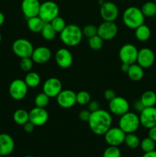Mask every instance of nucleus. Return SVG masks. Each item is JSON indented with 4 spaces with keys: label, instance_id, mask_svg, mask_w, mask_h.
Instances as JSON below:
<instances>
[{
    "label": "nucleus",
    "instance_id": "3",
    "mask_svg": "<svg viewBox=\"0 0 156 157\" xmlns=\"http://www.w3.org/2000/svg\"><path fill=\"white\" fill-rule=\"evenodd\" d=\"M145 18L141 9L136 6L127 8L122 14V21L124 25L131 29H136L144 24Z\"/></svg>",
    "mask_w": 156,
    "mask_h": 157
},
{
    "label": "nucleus",
    "instance_id": "40",
    "mask_svg": "<svg viewBox=\"0 0 156 157\" xmlns=\"http://www.w3.org/2000/svg\"><path fill=\"white\" fill-rule=\"evenodd\" d=\"M87 105H88V110H90L91 113L92 112L96 111L97 110L100 109L99 102L96 101H90V103H89Z\"/></svg>",
    "mask_w": 156,
    "mask_h": 157
},
{
    "label": "nucleus",
    "instance_id": "47",
    "mask_svg": "<svg viewBox=\"0 0 156 157\" xmlns=\"http://www.w3.org/2000/svg\"><path fill=\"white\" fill-rule=\"evenodd\" d=\"M5 20H6V17H5V15L2 12H0V27L4 24Z\"/></svg>",
    "mask_w": 156,
    "mask_h": 157
},
{
    "label": "nucleus",
    "instance_id": "32",
    "mask_svg": "<svg viewBox=\"0 0 156 157\" xmlns=\"http://www.w3.org/2000/svg\"><path fill=\"white\" fill-rule=\"evenodd\" d=\"M49 101H50V98H49L46 94H44V92L40 93L35 96V107H41V108H45V107L49 104Z\"/></svg>",
    "mask_w": 156,
    "mask_h": 157
},
{
    "label": "nucleus",
    "instance_id": "15",
    "mask_svg": "<svg viewBox=\"0 0 156 157\" xmlns=\"http://www.w3.org/2000/svg\"><path fill=\"white\" fill-rule=\"evenodd\" d=\"M154 61H155V55L151 48H143L139 50L136 63L144 69L151 67L154 63Z\"/></svg>",
    "mask_w": 156,
    "mask_h": 157
},
{
    "label": "nucleus",
    "instance_id": "18",
    "mask_svg": "<svg viewBox=\"0 0 156 157\" xmlns=\"http://www.w3.org/2000/svg\"><path fill=\"white\" fill-rule=\"evenodd\" d=\"M41 4L39 0H22L21 7L23 15L27 18L38 16Z\"/></svg>",
    "mask_w": 156,
    "mask_h": 157
},
{
    "label": "nucleus",
    "instance_id": "50",
    "mask_svg": "<svg viewBox=\"0 0 156 157\" xmlns=\"http://www.w3.org/2000/svg\"><path fill=\"white\" fill-rule=\"evenodd\" d=\"M154 3H155V5H156V0H154Z\"/></svg>",
    "mask_w": 156,
    "mask_h": 157
},
{
    "label": "nucleus",
    "instance_id": "39",
    "mask_svg": "<svg viewBox=\"0 0 156 157\" xmlns=\"http://www.w3.org/2000/svg\"><path fill=\"white\" fill-rule=\"evenodd\" d=\"M90 114H91V112L89 110H81L79 113L80 120L84 121V122H88L89 119H90Z\"/></svg>",
    "mask_w": 156,
    "mask_h": 157
},
{
    "label": "nucleus",
    "instance_id": "30",
    "mask_svg": "<svg viewBox=\"0 0 156 157\" xmlns=\"http://www.w3.org/2000/svg\"><path fill=\"white\" fill-rule=\"evenodd\" d=\"M43 38L47 41H51L56 37L57 32L54 29L50 23H45L41 32Z\"/></svg>",
    "mask_w": 156,
    "mask_h": 157
},
{
    "label": "nucleus",
    "instance_id": "49",
    "mask_svg": "<svg viewBox=\"0 0 156 157\" xmlns=\"http://www.w3.org/2000/svg\"><path fill=\"white\" fill-rule=\"evenodd\" d=\"M24 157H34V156H29V155H28V156H25Z\"/></svg>",
    "mask_w": 156,
    "mask_h": 157
},
{
    "label": "nucleus",
    "instance_id": "35",
    "mask_svg": "<svg viewBox=\"0 0 156 157\" xmlns=\"http://www.w3.org/2000/svg\"><path fill=\"white\" fill-rule=\"evenodd\" d=\"M50 23L52 25V27L54 28V29L56 31L57 33H61L64 30V28L66 27V25H67L65 20L62 17H60L59 15L55 18H54Z\"/></svg>",
    "mask_w": 156,
    "mask_h": 157
},
{
    "label": "nucleus",
    "instance_id": "34",
    "mask_svg": "<svg viewBox=\"0 0 156 157\" xmlns=\"http://www.w3.org/2000/svg\"><path fill=\"white\" fill-rule=\"evenodd\" d=\"M90 101L91 96L87 90H80L76 93V104L80 105H87Z\"/></svg>",
    "mask_w": 156,
    "mask_h": 157
},
{
    "label": "nucleus",
    "instance_id": "19",
    "mask_svg": "<svg viewBox=\"0 0 156 157\" xmlns=\"http://www.w3.org/2000/svg\"><path fill=\"white\" fill-rule=\"evenodd\" d=\"M73 55L67 48H60L55 53V61L61 68H68L73 64Z\"/></svg>",
    "mask_w": 156,
    "mask_h": 157
},
{
    "label": "nucleus",
    "instance_id": "21",
    "mask_svg": "<svg viewBox=\"0 0 156 157\" xmlns=\"http://www.w3.org/2000/svg\"><path fill=\"white\" fill-rule=\"evenodd\" d=\"M15 149V142L8 133L0 134V156H6L11 154Z\"/></svg>",
    "mask_w": 156,
    "mask_h": 157
},
{
    "label": "nucleus",
    "instance_id": "14",
    "mask_svg": "<svg viewBox=\"0 0 156 157\" xmlns=\"http://www.w3.org/2000/svg\"><path fill=\"white\" fill-rule=\"evenodd\" d=\"M62 90V83L57 78H48L43 84V92L50 98H57Z\"/></svg>",
    "mask_w": 156,
    "mask_h": 157
},
{
    "label": "nucleus",
    "instance_id": "17",
    "mask_svg": "<svg viewBox=\"0 0 156 157\" xmlns=\"http://www.w3.org/2000/svg\"><path fill=\"white\" fill-rule=\"evenodd\" d=\"M48 112L45 108L35 107L29 112V121L35 124V127L44 125L48 121Z\"/></svg>",
    "mask_w": 156,
    "mask_h": 157
},
{
    "label": "nucleus",
    "instance_id": "26",
    "mask_svg": "<svg viewBox=\"0 0 156 157\" xmlns=\"http://www.w3.org/2000/svg\"><path fill=\"white\" fill-rule=\"evenodd\" d=\"M27 86L30 88H35L41 84V77L38 73L34 71L28 72L24 79Z\"/></svg>",
    "mask_w": 156,
    "mask_h": 157
},
{
    "label": "nucleus",
    "instance_id": "5",
    "mask_svg": "<svg viewBox=\"0 0 156 157\" xmlns=\"http://www.w3.org/2000/svg\"><path fill=\"white\" fill-rule=\"evenodd\" d=\"M60 13V8L53 1H46L41 4L38 16L45 23H50Z\"/></svg>",
    "mask_w": 156,
    "mask_h": 157
},
{
    "label": "nucleus",
    "instance_id": "23",
    "mask_svg": "<svg viewBox=\"0 0 156 157\" xmlns=\"http://www.w3.org/2000/svg\"><path fill=\"white\" fill-rule=\"evenodd\" d=\"M44 24H45V22H44L38 15V16H35L32 17V18H28V29L31 32H35V33L41 32L43 27H44Z\"/></svg>",
    "mask_w": 156,
    "mask_h": 157
},
{
    "label": "nucleus",
    "instance_id": "45",
    "mask_svg": "<svg viewBox=\"0 0 156 157\" xmlns=\"http://www.w3.org/2000/svg\"><path fill=\"white\" fill-rule=\"evenodd\" d=\"M130 64H125V63H122V65H121V71H122L123 73H126L128 72V69H129Z\"/></svg>",
    "mask_w": 156,
    "mask_h": 157
},
{
    "label": "nucleus",
    "instance_id": "13",
    "mask_svg": "<svg viewBox=\"0 0 156 157\" xmlns=\"http://www.w3.org/2000/svg\"><path fill=\"white\" fill-rule=\"evenodd\" d=\"M57 103L61 107L68 109L76 104V94L73 90H62L57 96Z\"/></svg>",
    "mask_w": 156,
    "mask_h": 157
},
{
    "label": "nucleus",
    "instance_id": "11",
    "mask_svg": "<svg viewBox=\"0 0 156 157\" xmlns=\"http://www.w3.org/2000/svg\"><path fill=\"white\" fill-rule=\"evenodd\" d=\"M101 18L106 21H115L119 16V9L113 2H104L99 9Z\"/></svg>",
    "mask_w": 156,
    "mask_h": 157
},
{
    "label": "nucleus",
    "instance_id": "43",
    "mask_svg": "<svg viewBox=\"0 0 156 157\" xmlns=\"http://www.w3.org/2000/svg\"><path fill=\"white\" fill-rule=\"evenodd\" d=\"M133 107H134L135 110H136L137 112H139V113H141V112L144 110V108H145V107H144V105L142 104V103L141 102L140 99L135 101Z\"/></svg>",
    "mask_w": 156,
    "mask_h": 157
},
{
    "label": "nucleus",
    "instance_id": "42",
    "mask_svg": "<svg viewBox=\"0 0 156 157\" xmlns=\"http://www.w3.org/2000/svg\"><path fill=\"white\" fill-rule=\"evenodd\" d=\"M35 124H32L30 121H28L27 123H25V124L23 125V129H24V131L28 133H32V132L34 131V130H35Z\"/></svg>",
    "mask_w": 156,
    "mask_h": 157
},
{
    "label": "nucleus",
    "instance_id": "24",
    "mask_svg": "<svg viewBox=\"0 0 156 157\" xmlns=\"http://www.w3.org/2000/svg\"><path fill=\"white\" fill-rule=\"evenodd\" d=\"M151 35V29L148 25L142 24L135 29V35L139 41H146L150 38Z\"/></svg>",
    "mask_w": 156,
    "mask_h": 157
},
{
    "label": "nucleus",
    "instance_id": "4",
    "mask_svg": "<svg viewBox=\"0 0 156 157\" xmlns=\"http://www.w3.org/2000/svg\"><path fill=\"white\" fill-rule=\"evenodd\" d=\"M140 125L139 116L132 112H127L119 118V127L125 133H135L137 131Z\"/></svg>",
    "mask_w": 156,
    "mask_h": 157
},
{
    "label": "nucleus",
    "instance_id": "6",
    "mask_svg": "<svg viewBox=\"0 0 156 157\" xmlns=\"http://www.w3.org/2000/svg\"><path fill=\"white\" fill-rule=\"evenodd\" d=\"M12 51L18 58H30L34 51L33 44L25 38H18L12 44Z\"/></svg>",
    "mask_w": 156,
    "mask_h": 157
},
{
    "label": "nucleus",
    "instance_id": "41",
    "mask_svg": "<svg viewBox=\"0 0 156 157\" xmlns=\"http://www.w3.org/2000/svg\"><path fill=\"white\" fill-rule=\"evenodd\" d=\"M116 92L113 89H106L104 92V98L108 101H110L116 97Z\"/></svg>",
    "mask_w": 156,
    "mask_h": 157
},
{
    "label": "nucleus",
    "instance_id": "16",
    "mask_svg": "<svg viewBox=\"0 0 156 157\" xmlns=\"http://www.w3.org/2000/svg\"><path fill=\"white\" fill-rule=\"evenodd\" d=\"M141 125L146 129L156 126V107H145L139 115Z\"/></svg>",
    "mask_w": 156,
    "mask_h": 157
},
{
    "label": "nucleus",
    "instance_id": "31",
    "mask_svg": "<svg viewBox=\"0 0 156 157\" xmlns=\"http://www.w3.org/2000/svg\"><path fill=\"white\" fill-rule=\"evenodd\" d=\"M155 144L156 143L153 140L148 136L141 140L140 147L144 153H148V152L155 150Z\"/></svg>",
    "mask_w": 156,
    "mask_h": 157
},
{
    "label": "nucleus",
    "instance_id": "9",
    "mask_svg": "<svg viewBox=\"0 0 156 157\" xmlns=\"http://www.w3.org/2000/svg\"><path fill=\"white\" fill-rule=\"evenodd\" d=\"M125 134L126 133L121 130L119 127H110L106 132L104 136L106 143L109 146H115V147H119L121 144H122L125 140Z\"/></svg>",
    "mask_w": 156,
    "mask_h": 157
},
{
    "label": "nucleus",
    "instance_id": "48",
    "mask_svg": "<svg viewBox=\"0 0 156 157\" xmlns=\"http://www.w3.org/2000/svg\"><path fill=\"white\" fill-rule=\"evenodd\" d=\"M1 41H2V35L1 33H0V43H1Z\"/></svg>",
    "mask_w": 156,
    "mask_h": 157
},
{
    "label": "nucleus",
    "instance_id": "10",
    "mask_svg": "<svg viewBox=\"0 0 156 157\" xmlns=\"http://www.w3.org/2000/svg\"><path fill=\"white\" fill-rule=\"evenodd\" d=\"M139 50L132 44H125L119 49V56L122 63L132 64L137 61Z\"/></svg>",
    "mask_w": 156,
    "mask_h": 157
},
{
    "label": "nucleus",
    "instance_id": "37",
    "mask_svg": "<svg viewBox=\"0 0 156 157\" xmlns=\"http://www.w3.org/2000/svg\"><path fill=\"white\" fill-rule=\"evenodd\" d=\"M82 32L84 36L90 38L97 35L98 27H96L94 25H87L84 26V29H82Z\"/></svg>",
    "mask_w": 156,
    "mask_h": 157
},
{
    "label": "nucleus",
    "instance_id": "20",
    "mask_svg": "<svg viewBox=\"0 0 156 157\" xmlns=\"http://www.w3.org/2000/svg\"><path fill=\"white\" fill-rule=\"evenodd\" d=\"M31 58L33 60L34 63L38 64H45L51 58V51L46 46H39L34 48Z\"/></svg>",
    "mask_w": 156,
    "mask_h": 157
},
{
    "label": "nucleus",
    "instance_id": "36",
    "mask_svg": "<svg viewBox=\"0 0 156 157\" xmlns=\"http://www.w3.org/2000/svg\"><path fill=\"white\" fill-rule=\"evenodd\" d=\"M103 157H121V151L118 147L109 146L103 152Z\"/></svg>",
    "mask_w": 156,
    "mask_h": 157
},
{
    "label": "nucleus",
    "instance_id": "33",
    "mask_svg": "<svg viewBox=\"0 0 156 157\" xmlns=\"http://www.w3.org/2000/svg\"><path fill=\"white\" fill-rule=\"evenodd\" d=\"M103 39L98 35L89 38L88 44L90 48L93 51H99L103 46Z\"/></svg>",
    "mask_w": 156,
    "mask_h": 157
},
{
    "label": "nucleus",
    "instance_id": "22",
    "mask_svg": "<svg viewBox=\"0 0 156 157\" xmlns=\"http://www.w3.org/2000/svg\"><path fill=\"white\" fill-rule=\"evenodd\" d=\"M127 75L132 81H139L144 77V68L137 63H134L130 64Z\"/></svg>",
    "mask_w": 156,
    "mask_h": 157
},
{
    "label": "nucleus",
    "instance_id": "46",
    "mask_svg": "<svg viewBox=\"0 0 156 157\" xmlns=\"http://www.w3.org/2000/svg\"><path fill=\"white\" fill-rule=\"evenodd\" d=\"M142 157H156V150H153V151L145 153Z\"/></svg>",
    "mask_w": 156,
    "mask_h": 157
},
{
    "label": "nucleus",
    "instance_id": "1",
    "mask_svg": "<svg viewBox=\"0 0 156 157\" xmlns=\"http://www.w3.org/2000/svg\"><path fill=\"white\" fill-rule=\"evenodd\" d=\"M87 123L93 133L98 136H102L112 127L113 118L110 112L99 109L96 111L92 112Z\"/></svg>",
    "mask_w": 156,
    "mask_h": 157
},
{
    "label": "nucleus",
    "instance_id": "8",
    "mask_svg": "<svg viewBox=\"0 0 156 157\" xmlns=\"http://www.w3.org/2000/svg\"><path fill=\"white\" fill-rule=\"evenodd\" d=\"M129 103L123 97L116 96L109 103L110 113L121 117L129 111Z\"/></svg>",
    "mask_w": 156,
    "mask_h": 157
},
{
    "label": "nucleus",
    "instance_id": "29",
    "mask_svg": "<svg viewBox=\"0 0 156 157\" xmlns=\"http://www.w3.org/2000/svg\"><path fill=\"white\" fill-rule=\"evenodd\" d=\"M142 13L145 17H153L156 15V5L154 2H146L141 8Z\"/></svg>",
    "mask_w": 156,
    "mask_h": 157
},
{
    "label": "nucleus",
    "instance_id": "44",
    "mask_svg": "<svg viewBox=\"0 0 156 157\" xmlns=\"http://www.w3.org/2000/svg\"><path fill=\"white\" fill-rule=\"evenodd\" d=\"M148 136L156 143V126L148 129Z\"/></svg>",
    "mask_w": 156,
    "mask_h": 157
},
{
    "label": "nucleus",
    "instance_id": "27",
    "mask_svg": "<svg viewBox=\"0 0 156 157\" xmlns=\"http://www.w3.org/2000/svg\"><path fill=\"white\" fill-rule=\"evenodd\" d=\"M13 120L15 124L23 126L29 121V112L24 109H18L14 113Z\"/></svg>",
    "mask_w": 156,
    "mask_h": 157
},
{
    "label": "nucleus",
    "instance_id": "12",
    "mask_svg": "<svg viewBox=\"0 0 156 157\" xmlns=\"http://www.w3.org/2000/svg\"><path fill=\"white\" fill-rule=\"evenodd\" d=\"M118 33V27L115 21H106L101 23L98 26V33L103 41H110L113 39Z\"/></svg>",
    "mask_w": 156,
    "mask_h": 157
},
{
    "label": "nucleus",
    "instance_id": "7",
    "mask_svg": "<svg viewBox=\"0 0 156 157\" xmlns=\"http://www.w3.org/2000/svg\"><path fill=\"white\" fill-rule=\"evenodd\" d=\"M28 87L22 79H15L11 82L9 87V92L11 98L15 101L24 99L28 94Z\"/></svg>",
    "mask_w": 156,
    "mask_h": 157
},
{
    "label": "nucleus",
    "instance_id": "2",
    "mask_svg": "<svg viewBox=\"0 0 156 157\" xmlns=\"http://www.w3.org/2000/svg\"><path fill=\"white\" fill-rule=\"evenodd\" d=\"M82 29L75 24L67 25L64 30L60 33V38L63 44L68 47L78 45L82 41Z\"/></svg>",
    "mask_w": 156,
    "mask_h": 157
},
{
    "label": "nucleus",
    "instance_id": "38",
    "mask_svg": "<svg viewBox=\"0 0 156 157\" xmlns=\"http://www.w3.org/2000/svg\"><path fill=\"white\" fill-rule=\"evenodd\" d=\"M34 61L32 59V58H21V61H20L19 65L21 67V70L25 72H29L31 71V70L32 69L33 67Z\"/></svg>",
    "mask_w": 156,
    "mask_h": 157
},
{
    "label": "nucleus",
    "instance_id": "25",
    "mask_svg": "<svg viewBox=\"0 0 156 157\" xmlns=\"http://www.w3.org/2000/svg\"><path fill=\"white\" fill-rule=\"evenodd\" d=\"M140 101L145 107H154L156 104V93L153 90H146L142 94Z\"/></svg>",
    "mask_w": 156,
    "mask_h": 157
},
{
    "label": "nucleus",
    "instance_id": "28",
    "mask_svg": "<svg viewBox=\"0 0 156 157\" xmlns=\"http://www.w3.org/2000/svg\"><path fill=\"white\" fill-rule=\"evenodd\" d=\"M124 143L128 147L131 149H136L140 146L141 140L137 135L132 133H126L125 134Z\"/></svg>",
    "mask_w": 156,
    "mask_h": 157
},
{
    "label": "nucleus",
    "instance_id": "51",
    "mask_svg": "<svg viewBox=\"0 0 156 157\" xmlns=\"http://www.w3.org/2000/svg\"><path fill=\"white\" fill-rule=\"evenodd\" d=\"M0 157H5V156H0Z\"/></svg>",
    "mask_w": 156,
    "mask_h": 157
}]
</instances>
